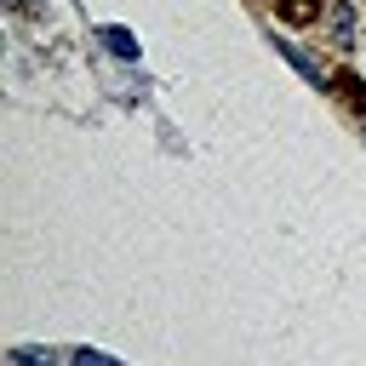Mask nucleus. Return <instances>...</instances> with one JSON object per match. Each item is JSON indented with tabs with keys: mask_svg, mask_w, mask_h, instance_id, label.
Returning <instances> with one entry per match:
<instances>
[{
	"mask_svg": "<svg viewBox=\"0 0 366 366\" xmlns=\"http://www.w3.org/2000/svg\"><path fill=\"white\" fill-rule=\"evenodd\" d=\"M74 366H120V360L103 355V349H74Z\"/></svg>",
	"mask_w": 366,
	"mask_h": 366,
	"instance_id": "obj_3",
	"label": "nucleus"
},
{
	"mask_svg": "<svg viewBox=\"0 0 366 366\" xmlns=\"http://www.w3.org/2000/svg\"><path fill=\"white\" fill-rule=\"evenodd\" d=\"M97 40H103V46L114 51V57H126V63L137 57V34H132V29H120V23H109V29L97 34Z\"/></svg>",
	"mask_w": 366,
	"mask_h": 366,
	"instance_id": "obj_1",
	"label": "nucleus"
},
{
	"mask_svg": "<svg viewBox=\"0 0 366 366\" xmlns=\"http://www.w3.org/2000/svg\"><path fill=\"white\" fill-rule=\"evenodd\" d=\"M11 360H17V366H57V349H34V343H17V349H11Z\"/></svg>",
	"mask_w": 366,
	"mask_h": 366,
	"instance_id": "obj_2",
	"label": "nucleus"
},
{
	"mask_svg": "<svg viewBox=\"0 0 366 366\" xmlns=\"http://www.w3.org/2000/svg\"><path fill=\"white\" fill-rule=\"evenodd\" d=\"M6 6H23V0H6Z\"/></svg>",
	"mask_w": 366,
	"mask_h": 366,
	"instance_id": "obj_4",
	"label": "nucleus"
}]
</instances>
